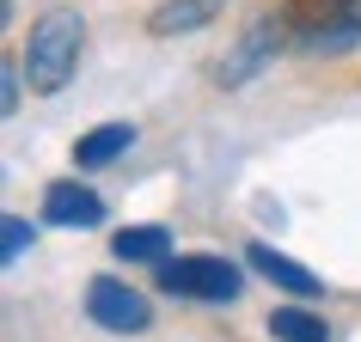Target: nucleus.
I'll use <instances>...</instances> for the list:
<instances>
[{"mask_svg": "<svg viewBox=\"0 0 361 342\" xmlns=\"http://www.w3.org/2000/svg\"><path fill=\"white\" fill-rule=\"evenodd\" d=\"M80 49H86V19L74 6H43L31 19V37H25V80H31V92L56 98L74 80Z\"/></svg>", "mask_w": 361, "mask_h": 342, "instance_id": "obj_1", "label": "nucleus"}, {"mask_svg": "<svg viewBox=\"0 0 361 342\" xmlns=\"http://www.w3.org/2000/svg\"><path fill=\"white\" fill-rule=\"evenodd\" d=\"M282 31L306 56H343L361 43V0H282Z\"/></svg>", "mask_w": 361, "mask_h": 342, "instance_id": "obj_2", "label": "nucleus"}, {"mask_svg": "<svg viewBox=\"0 0 361 342\" xmlns=\"http://www.w3.org/2000/svg\"><path fill=\"white\" fill-rule=\"evenodd\" d=\"M159 287L171 300H209V305H227L245 293V275L227 263V257H166L159 263Z\"/></svg>", "mask_w": 361, "mask_h": 342, "instance_id": "obj_3", "label": "nucleus"}, {"mask_svg": "<svg viewBox=\"0 0 361 342\" xmlns=\"http://www.w3.org/2000/svg\"><path fill=\"white\" fill-rule=\"evenodd\" d=\"M86 318H92L98 330H111V336H141V330L153 324V305L141 300L129 281L98 275V281L86 287Z\"/></svg>", "mask_w": 361, "mask_h": 342, "instance_id": "obj_4", "label": "nucleus"}, {"mask_svg": "<svg viewBox=\"0 0 361 342\" xmlns=\"http://www.w3.org/2000/svg\"><path fill=\"white\" fill-rule=\"evenodd\" d=\"M288 43V31H282V13H257V19H251V31L245 37H239V49H233V56H221V68H214V86H245L251 74H257V68H264L269 56H276V49H282Z\"/></svg>", "mask_w": 361, "mask_h": 342, "instance_id": "obj_5", "label": "nucleus"}, {"mask_svg": "<svg viewBox=\"0 0 361 342\" xmlns=\"http://www.w3.org/2000/svg\"><path fill=\"white\" fill-rule=\"evenodd\" d=\"M43 227H104V196L74 184V177H61L43 190Z\"/></svg>", "mask_w": 361, "mask_h": 342, "instance_id": "obj_6", "label": "nucleus"}, {"mask_svg": "<svg viewBox=\"0 0 361 342\" xmlns=\"http://www.w3.org/2000/svg\"><path fill=\"white\" fill-rule=\"evenodd\" d=\"M221 13H227V0H159L147 13V31L153 37H190V31L214 25Z\"/></svg>", "mask_w": 361, "mask_h": 342, "instance_id": "obj_7", "label": "nucleus"}, {"mask_svg": "<svg viewBox=\"0 0 361 342\" xmlns=\"http://www.w3.org/2000/svg\"><path fill=\"white\" fill-rule=\"evenodd\" d=\"M245 263L257 269V275H269L276 287H288L294 300H319L324 293V281L312 275V269H300L294 257H282V251H269V245H245Z\"/></svg>", "mask_w": 361, "mask_h": 342, "instance_id": "obj_8", "label": "nucleus"}, {"mask_svg": "<svg viewBox=\"0 0 361 342\" xmlns=\"http://www.w3.org/2000/svg\"><path fill=\"white\" fill-rule=\"evenodd\" d=\"M129 147H135V122H104V129H92V134L74 141V165L98 171V165H111V159H123Z\"/></svg>", "mask_w": 361, "mask_h": 342, "instance_id": "obj_9", "label": "nucleus"}, {"mask_svg": "<svg viewBox=\"0 0 361 342\" xmlns=\"http://www.w3.org/2000/svg\"><path fill=\"white\" fill-rule=\"evenodd\" d=\"M111 257L116 263H166L171 257V232L166 227H123V232H111Z\"/></svg>", "mask_w": 361, "mask_h": 342, "instance_id": "obj_10", "label": "nucleus"}, {"mask_svg": "<svg viewBox=\"0 0 361 342\" xmlns=\"http://www.w3.org/2000/svg\"><path fill=\"white\" fill-rule=\"evenodd\" d=\"M264 330L276 342H331V324H324L319 312H300V305H276L264 318Z\"/></svg>", "mask_w": 361, "mask_h": 342, "instance_id": "obj_11", "label": "nucleus"}, {"mask_svg": "<svg viewBox=\"0 0 361 342\" xmlns=\"http://www.w3.org/2000/svg\"><path fill=\"white\" fill-rule=\"evenodd\" d=\"M0 251H6V263H19L25 257V245H31V220H19V214H6V220H0Z\"/></svg>", "mask_w": 361, "mask_h": 342, "instance_id": "obj_12", "label": "nucleus"}, {"mask_svg": "<svg viewBox=\"0 0 361 342\" xmlns=\"http://www.w3.org/2000/svg\"><path fill=\"white\" fill-rule=\"evenodd\" d=\"M0 104H6V116L19 110V68H6V92H0Z\"/></svg>", "mask_w": 361, "mask_h": 342, "instance_id": "obj_13", "label": "nucleus"}]
</instances>
